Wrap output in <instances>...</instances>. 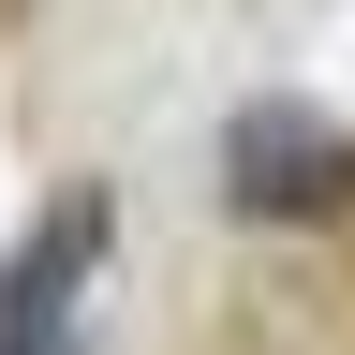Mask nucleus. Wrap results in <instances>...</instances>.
<instances>
[{"mask_svg":"<svg viewBox=\"0 0 355 355\" xmlns=\"http://www.w3.org/2000/svg\"><path fill=\"white\" fill-rule=\"evenodd\" d=\"M222 207L237 222H340L355 207V133L311 104H237L222 119Z\"/></svg>","mask_w":355,"mask_h":355,"instance_id":"nucleus-1","label":"nucleus"},{"mask_svg":"<svg viewBox=\"0 0 355 355\" xmlns=\"http://www.w3.org/2000/svg\"><path fill=\"white\" fill-rule=\"evenodd\" d=\"M89 266H104V193H89V178H60V193H44V222L0 252V311H15V326H60Z\"/></svg>","mask_w":355,"mask_h":355,"instance_id":"nucleus-2","label":"nucleus"},{"mask_svg":"<svg viewBox=\"0 0 355 355\" xmlns=\"http://www.w3.org/2000/svg\"><path fill=\"white\" fill-rule=\"evenodd\" d=\"M0 355H74L60 326H15V311H0Z\"/></svg>","mask_w":355,"mask_h":355,"instance_id":"nucleus-3","label":"nucleus"}]
</instances>
